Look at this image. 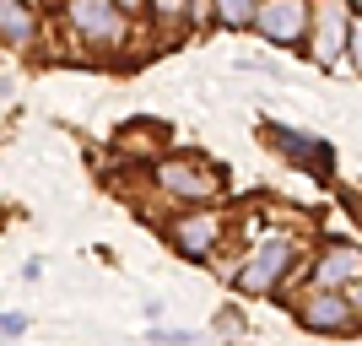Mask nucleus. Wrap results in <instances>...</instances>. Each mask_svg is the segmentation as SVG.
<instances>
[{
	"mask_svg": "<svg viewBox=\"0 0 362 346\" xmlns=\"http://www.w3.org/2000/svg\"><path fill=\"white\" fill-rule=\"evenodd\" d=\"M124 16L130 11H124L119 0H71V6H65V22H71L92 49H119L124 38H130Z\"/></svg>",
	"mask_w": 362,
	"mask_h": 346,
	"instance_id": "obj_2",
	"label": "nucleus"
},
{
	"mask_svg": "<svg viewBox=\"0 0 362 346\" xmlns=\"http://www.w3.org/2000/svg\"><path fill=\"white\" fill-rule=\"evenodd\" d=\"M292 255H298V243H292L287 233H271V238L255 243L249 260L238 265V287L243 292H276V287L287 282V271H292Z\"/></svg>",
	"mask_w": 362,
	"mask_h": 346,
	"instance_id": "obj_3",
	"label": "nucleus"
},
{
	"mask_svg": "<svg viewBox=\"0 0 362 346\" xmlns=\"http://www.w3.org/2000/svg\"><path fill=\"white\" fill-rule=\"evenodd\" d=\"M351 303H357V308H362V282H357V292H351Z\"/></svg>",
	"mask_w": 362,
	"mask_h": 346,
	"instance_id": "obj_15",
	"label": "nucleus"
},
{
	"mask_svg": "<svg viewBox=\"0 0 362 346\" xmlns=\"http://www.w3.org/2000/svg\"><path fill=\"white\" fill-rule=\"evenodd\" d=\"M211 16L222 22V28L243 33V28H255V16H259V0H211Z\"/></svg>",
	"mask_w": 362,
	"mask_h": 346,
	"instance_id": "obj_12",
	"label": "nucleus"
},
{
	"mask_svg": "<svg viewBox=\"0 0 362 346\" xmlns=\"http://www.w3.org/2000/svg\"><path fill=\"white\" fill-rule=\"evenodd\" d=\"M351 11H346V0H314V28H308V60L314 65H341V54H351Z\"/></svg>",
	"mask_w": 362,
	"mask_h": 346,
	"instance_id": "obj_1",
	"label": "nucleus"
},
{
	"mask_svg": "<svg viewBox=\"0 0 362 346\" xmlns=\"http://www.w3.org/2000/svg\"><path fill=\"white\" fill-rule=\"evenodd\" d=\"M151 179H157V190L173 200H184V206H195V200H211L216 190H222V179H216L211 163H200V157H168V163L151 168Z\"/></svg>",
	"mask_w": 362,
	"mask_h": 346,
	"instance_id": "obj_4",
	"label": "nucleus"
},
{
	"mask_svg": "<svg viewBox=\"0 0 362 346\" xmlns=\"http://www.w3.org/2000/svg\"><path fill=\"white\" fill-rule=\"evenodd\" d=\"M119 6H124V11H146L151 0H119Z\"/></svg>",
	"mask_w": 362,
	"mask_h": 346,
	"instance_id": "obj_14",
	"label": "nucleus"
},
{
	"mask_svg": "<svg viewBox=\"0 0 362 346\" xmlns=\"http://www.w3.org/2000/svg\"><path fill=\"white\" fill-rule=\"evenodd\" d=\"M255 28L265 33V44H308V28H314V0H259Z\"/></svg>",
	"mask_w": 362,
	"mask_h": 346,
	"instance_id": "obj_6",
	"label": "nucleus"
},
{
	"mask_svg": "<svg viewBox=\"0 0 362 346\" xmlns=\"http://www.w3.org/2000/svg\"><path fill=\"white\" fill-rule=\"evenodd\" d=\"M168 243H173L184 260H206V255H216V243H222V211H211V206H189L184 217H173V222H168Z\"/></svg>",
	"mask_w": 362,
	"mask_h": 346,
	"instance_id": "obj_5",
	"label": "nucleus"
},
{
	"mask_svg": "<svg viewBox=\"0 0 362 346\" xmlns=\"http://www.w3.org/2000/svg\"><path fill=\"white\" fill-rule=\"evenodd\" d=\"M271 146L281 151V157H292L298 168L319 173V179H325V168H330V146H325V141H308V136H298V130H271Z\"/></svg>",
	"mask_w": 362,
	"mask_h": 346,
	"instance_id": "obj_9",
	"label": "nucleus"
},
{
	"mask_svg": "<svg viewBox=\"0 0 362 346\" xmlns=\"http://www.w3.org/2000/svg\"><path fill=\"white\" fill-rule=\"evenodd\" d=\"M0 38H6V49H33L38 44V22H33L28 0H0Z\"/></svg>",
	"mask_w": 362,
	"mask_h": 346,
	"instance_id": "obj_10",
	"label": "nucleus"
},
{
	"mask_svg": "<svg viewBox=\"0 0 362 346\" xmlns=\"http://www.w3.org/2000/svg\"><path fill=\"white\" fill-rule=\"evenodd\" d=\"M351 65H357V76H362V22L351 28Z\"/></svg>",
	"mask_w": 362,
	"mask_h": 346,
	"instance_id": "obj_13",
	"label": "nucleus"
},
{
	"mask_svg": "<svg viewBox=\"0 0 362 346\" xmlns=\"http://www.w3.org/2000/svg\"><path fill=\"white\" fill-rule=\"evenodd\" d=\"M362 282V249L357 243H325L314 255V287L335 292V287H357Z\"/></svg>",
	"mask_w": 362,
	"mask_h": 346,
	"instance_id": "obj_7",
	"label": "nucleus"
},
{
	"mask_svg": "<svg viewBox=\"0 0 362 346\" xmlns=\"http://www.w3.org/2000/svg\"><path fill=\"white\" fill-rule=\"evenodd\" d=\"M206 11H211V0H151V16H157L163 28H179V22H195L200 28Z\"/></svg>",
	"mask_w": 362,
	"mask_h": 346,
	"instance_id": "obj_11",
	"label": "nucleus"
},
{
	"mask_svg": "<svg viewBox=\"0 0 362 346\" xmlns=\"http://www.w3.org/2000/svg\"><path fill=\"white\" fill-rule=\"evenodd\" d=\"M298 319L308 325V330L335 335V330H351V319H357V303H346V298H335V292H325V287H314V292L298 303Z\"/></svg>",
	"mask_w": 362,
	"mask_h": 346,
	"instance_id": "obj_8",
	"label": "nucleus"
}]
</instances>
